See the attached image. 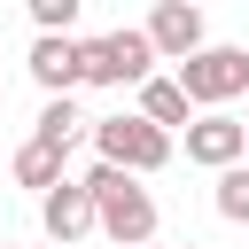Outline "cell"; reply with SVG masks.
Returning a JSON list of instances; mask_svg holds the SVG:
<instances>
[{"mask_svg": "<svg viewBox=\"0 0 249 249\" xmlns=\"http://www.w3.org/2000/svg\"><path fill=\"white\" fill-rule=\"evenodd\" d=\"M86 195H93V218H101V233H109L117 249H148V241H156V195H148L132 171L93 163V171H86Z\"/></svg>", "mask_w": 249, "mask_h": 249, "instance_id": "6da1fadb", "label": "cell"}, {"mask_svg": "<svg viewBox=\"0 0 249 249\" xmlns=\"http://www.w3.org/2000/svg\"><path fill=\"white\" fill-rule=\"evenodd\" d=\"M93 163H109V171H132V179H148V171H163L171 163V132H156L140 109H117V117H93Z\"/></svg>", "mask_w": 249, "mask_h": 249, "instance_id": "7a4b0ae2", "label": "cell"}, {"mask_svg": "<svg viewBox=\"0 0 249 249\" xmlns=\"http://www.w3.org/2000/svg\"><path fill=\"white\" fill-rule=\"evenodd\" d=\"M171 78H179V93L195 101V117H210V109H226V101L249 93V47H202V54H187Z\"/></svg>", "mask_w": 249, "mask_h": 249, "instance_id": "3957f363", "label": "cell"}, {"mask_svg": "<svg viewBox=\"0 0 249 249\" xmlns=\"http://www.w3.org/2000/svg\"><path fill=\"white\" fill-rule=\"evenodd\" d=\"M156 78V47H148V31L140 23H124V31H101V39H86V86H109V93H140Z\"/></svg>", "mask_w": 249, "mask_h": 249, "instance_id": "277c9868", "label": "cell"}, {"mask_svg": "<svg viewBox=\"0 0 249 249\" xmlns=\"http://www.w3.org/2000/svg\"><path fill=\"white\" fill-rule=\"evenodd\" d=\"M140 31H148L156 62H187V54H202V47H210V23H202V8H195V0H163Z\"/></svg>", "mask_w": 249, "mask_h": 249, "instance_id": "5b68a950", "label": "cell"}, {"mask_svg": "<svg viewBox=\"0 0 249 249\" xmlns=\"http://www.w3.org/2000/svg\"><path fill=\"white\" fill-rule=\"evenodd\" d=\"M241 156H249V124H241V117L210 109V117L187 124V163H202V171H233Z\"/></svg>", "mask_w": 249, "mask_h": 249, "instance_id": "8992f818", "label": "cell"}, {"mask_svg": "<svg viewBox=\"0 0 249 249\" xmlns=\"http://www.w3.org/2000/svg\"><path fill=\"white\" fill-rule=\"evenodd\" d=\"M39 226H47V241H54V249H70V241L101 233V218H93V195H86V179H62L54 195H39Z\"/></svg>", "mask_w": 249, "mask_h": 249, "instance_id": "52a82bcc", "label": "cell"}, {"mask_svg": "<svg viewBox=\"0 0 249 249\" xmlns=\"http://www.w3.org/2000/svg\"><path fill=\"white\" fill-rule=\"evenodd\" d=\"M31 78H39V93L47 101H62L70 86H86V39H31Z\"/></svg>", "mask_w": 249, "mask_h": 249, "instance_id": "ba28073f", "label": "cell"}, {"mask_svg": "<svg viewBox=\"0 0 249 249\" xmlns=\"http://www.w3.org/2000/svg\"><path fill=\"white\" fill-rule=\"evenodd\" d=\"M31 140H39V148H54V156L70 163V148H78V140H93V117H86V109H78V101L62 93V101H47V109H39Z\"/></svg>", "mask_w": 249, "mask_h": 249, "instance_id": "9c48e42d", "label": "cell"}, {"mask_svg": "<svg viewBox=\"0 0 249 249\" xmlns=\"http://www.w3.org/2000/svg\"><path fill=\"white\" fill-rule=\"evenodd\" d=\"M140 117H148L156 132H187V124H195V101L179 93V78H163V70H156V78L140 86Z\"/></svg>", "mask_w": 249, "mask_h": 249, "instance_id": "30bf717a", "label": "cell"}, {"mask_svg": "<svg viewBox=\"0 0 249 249\" xmlns=\"http://www.w3.org/2000/svg\"><path fill=\"white\" fill-rule=\"evenodd\" d=\"M62 179H70V171H62V156H54V148H39V140H23V148H16V187H31V195H54Z\"/></svg>", "mask_w": 249, "mask_h": 249, "instance_id": "8fae6325", "label": "cell"}, {"mask_svg": "<svg viewBox=\"0 0 249 249\" xmlns=\"http://www.w3.org/2000/svg\"><path fill=\"white\" fill-rule=\"evenodd\" d=\"M210 202H218V218H226V226H249V163L218 171V195H210Z\"/></svg>", "mask_w": 249, "mask_h": 249, "instance_id": "7c38bea8", "label": "cell"}, {"mask_svg": "<svg viewBox=\"0 0 249 249\" xmlns=\"http://www.w3.org/2000/svg\"><path fill=\"white\" fill-rule=\"evenodd\" d=\"M0 101H8V70H0Z\"/></svg>", "mask_w": 249, "mask_h": 249, "instance_id": "4fadbf2b", "label": "cell"}, {"mask_svg": "<svg viewBox=\"0 0 249 249\" xmlns=\"http://www.w3.org/2000/svg\"><path fill=\"white\" fill-rule=\"evenodd\" d=\"M148 249H163V241H148Z\"/></svg>", "mask_w": 249, "mask_h": 249, "instance_id": "5bb4252c", "label": "cell"}, {"mask_svg": "<svg viewBox=\"0 0 249 249\" xmlns=\"http://www.w3.org/2000/svg\"><path fill=\"white\" fill-rule=\"evenodd\" d=\"M0 249H16V241H0Z\"/></svg>", "mask_w": 249, "mask_h": 249, "instance_id": "9a60e30c", "label": "cell"}, {"mask_svg": "<svg viewBox=\"0 0 249 249\" xmlns=\"http://www.w3.org/2000/svg\"><path fill=\"white\" fill-rule=\"evenodd\" d=\"M47 249H54V241H47Z\"/></svg>", "mask_w": 249, "mask_h": 249, "instance_id": "2e32d148", "label": "cell"}, {"mask_svg": "<svg viewBox=\"0 0 249 249\" xmlns=\"http://www.w3.org/2000/svg\"><path fill=\"white\" fill-rule=\"evenodd\" d=\"M241 163H249V156H241Z\"/></svg>", "mask_w": 249, "mask_h": 249, "instance_id": "e0dca14e", "label": "cell"}, {"mask_svg": "<svg viewBox=\"0 0 249 249\" xmlns=\"http://www.w3.org/2000/svg\"><path fill=\"white\" fill-rule=\"evenodd\" d=\"M187 249H195V241H187Z\"/></svg>", "mask_w": 249, "mask_h": 249, "instance_id": "ac0fdd59", "label": "cell"}]
</instances>
